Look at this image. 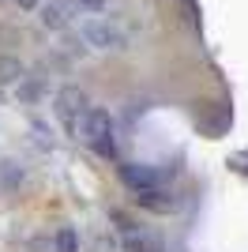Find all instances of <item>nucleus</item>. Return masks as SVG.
I'll return each instance as SVG.
<instances>
[{
  "label": "nucleus",
  "instance_id": "nucleus-3",
  "mask_svg": "<svg viewBox=\"0 0 248 252\" xmlns=\"http://www.w3.org/2000/svg\"><path fill=\"white\" fill-rule=\"evenodd\" d=\"M117 177L124 181V189H128V192H143V189H158V185H169L173 169L143 166V162H121V166H117Z\"/></svg>",
  "mask_w": 248,
  "mask_h": 252
},
{
  "label": "nucleus",
  "instance_id": "nucleus-12",
  "mask_svg": "<svg viewBox=\"0 0 248 252\" xmlns=\"http://www.w3.org/2000/svg\"><path fill=\"white\" fill-rule=\"evenodd\" d=\"M15 4H19V8H27V11H34L41 4V0H15Z\"/></svg>",
  "mask_w": 248,
  "mask_h": 252
},
{
  "label": "nucleus",
  "instance_id": "nucleus-2",
  "mask_svg": "<svg viewBox=\"0 0 248 252\" xmlns=\"http://www.w3.org/2000/svg\"><path fill=\"white\" fill-rule=\"evenodd\" d=\"M79 38L98 53H124L128 49V34H124L109 15H91V19H83L79 23Z\"/></svg>",
  "mask_w": 248,
  "mask_h": 252
},
{
  "label": "nucleus",
  "instance_id": "nucleus-10",
  "mask_svg": "<svg viewBox=\"0 0 248 252\" xmlns=\"http://www.w3.org/2000/svg\"><path fill=\"white\" fill-rule=\"evenodd\" d=\"M79 11H91V15H102L105 8H109V0H72Z\"/></svg>",
  "mask_w": 248,
  "mask_h": 252
},
{
  "label": "nucleus",
  "instance_id": "nucleus-9",
  "mask_svg": "<svg viewBox=\"0 0 248 252\" xmlns=\"http://www.w3.org/2000/svg\"><path fill=\"white\" fill-rule=\"evenodd\" d=\"M53 249L57 252H79V233H75L72 226H61L57 237H53Z\"/></svg>",
  "mask_w": 248,
  "mask_h": 252
},
{
  "label": "nucleus",
  "instance_id": "nucleus-1",
  "mask_svg": "<svg viewBox=\"0 0 248 252\" xmlns=\"http://www.w3.org/2000/svg\"><path fill=\"white\" fill-rule=\"evenodd\" d=\"M72 136L79 139L83 147H91L98 158H117V139H113V117L98 109V105H87V113L75 121Z\"/></svg>",
  "mask_w": 248,
  "mask_h": 252
},
{
  "label": "nucleus",
  "instance_id": "nucleus-7",
  "mask_svg": "<svg viewBox=\"0 0 248 252\" xmlns=\"http://www.w3.org/2000/svg\"><path fill=\"white\" fill-rule=\"evenodd\" d=\"M23 75H27V64H23L19 57H8V53H0V87L19 83Z\"/></svg>",
  "mask_w": 248,
  "mask_h": 252
},
{
  "label": "nucleus",
  "instance_id": "nucleus-6",
  "mask_svg": "<svg viewBox=\"0 0 248 252\" xmlns=\"http://www.w3.org/2000/svg\"><path fill=\"white\" fill-rule=\"evenodd\" d=\"M132 200L139 203V207H147V211H158V215H169V211H177V200H173V192H169V185L132 192Z\"/></svg>",
  "mask_w": 248,
  "mask_h": 252
},
{
  "label": "nucleus",
  "instance_id": "nucleus-11",
  "mask_svg": "<svg viewBox=\"0 0 248 252\" xmlns=\"http://www.w3.org/2000/svg\"><path fill=\"white\" fill-rule=\"evenodd\" d=\"M132 249H135V252H162V249H158L155 241H147V237H139V241H135Z\"/></svg>",
  "mask_w": 248,
  "mask_h": 252
},
{
  "label": "nucleus",
  "instance_id": "nucleus-5",
  "mask_svg": "<svg viewBox=\"0 0 248 252\" xmlns=\"http://www.w3.org/2000/svg\"><path fill=\"white\" fill-rule=\"evenodd\" d=\"M38 23L45 27V31H68L72 27V15H75V4L72 0H45V4H38Z\"/></svg>",
  "mask_w": 248,
  "mask_h": 252
},
{
  "label": "nucleus",
  "instance_id": "nucleus-4",
  "mask_svg": "<svg viewBox=\"0 0 248 252\" xmlns=\"http://www.w3.org/2000/svg\"><path fill=\"white\" fill-rule=\"evenodd\" d=\"M87 105H91V98H87V91H79V87H61V91H57L53 113H57V121H61L64 128H68V136H72L75 121L87 113Z\"/></svg>",
  "mask_w": 248,
  "mask_h": 252
},
{
  "label": "nucleus",
  "instance_id": "nucleus-8",
  "mask_svg": "<svg viewBox=\"0 0 248 252\" xmlns=\"http://www.w3.org/2000/svg\"><path fill=\"white\" fill-rule=\"evenodd\" d=\"M15 94H19V102H27V105H34V102H41V94H45V87L34 79V75H23L19 83H15Z\"/></svg>",
  "mask_w": 248,
  "mask_h": 252
}]
</instances>
